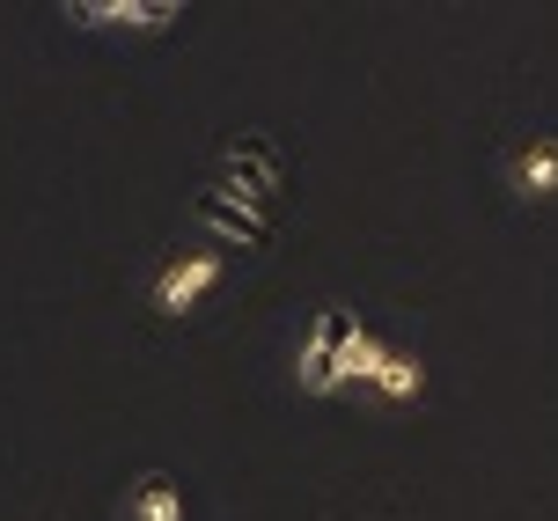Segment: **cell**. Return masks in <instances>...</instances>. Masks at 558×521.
Returning <instances> with one entry per match:
<instances>
[{
  "label": "cell",
  "mask_w": 558,
  "mask_h": 521,
  "mask_svg": "<svg viewBox=\"0 0 558 521\" xmlns=\"http://www.w3.org/2000/svg\"><path fill=\"white\" fill-rule=\"evenodd\" d=\"M345 338H353V316H345V308H316V324H308V338H302V367H294L308 397H331V389H345V375H338Z\"/></svg>",
  "instance_id": "1"
},
{
  "label": "cell",
  "mask_w": 558,
  "mask_h": 521,
  "mask_svg": "<svg viewBox=\"0 0 558 521\" xmlns=\"http://www.w3.org/2000/svg\"><path fill=\"white\" fill-rule=\"evenodd\" d=\"M221 272H228L221 250H184V257H169L162 279H155V316H184L206 287H221Z\"/></svg>",
  "instance_id": "2"
},
{
  "label": "cell",
  "mask_w": 558,
  "mask_h": 521,
  "mask_svg": "<svg viewBox=\"0 0 558 521\" xmlns=\"http://www.w3.org/2000/svg\"><path fill=\"white\" fill-rule=\"evenodd\" d=\"M507 192L551 206L558 198V133H530L522 147H507Z\"/></svg>",
  "instance_id": "3"
},
{
  "label": "cell",
  "mask_w": 558,
  "mask_h": 521,
  "mask_svg": "<svg viewBox=\"0 0 558 521\" xmlns=\"http://www.w3.org/2000/svg\"><path fill=\"white\" fill-rule=\"evenodd\" d=\"M74 23H125V29H169L184 8L177 0H74Z\"/></svg>",
  "instance_id": "4"
},
{
  "label": "cell",
  "mask_w": 558,
  "mask_h": 521,
  "mask_svg": "<svg viewBox=\"0 0 558 521\" xmlns=\"http://www.w3.org/2000/svg\"><path fill=\"white\" fill-rule=\"evenodd\" d=\"M125 521H184V485L162 477V470H147L133 485V499H125Z\"/></svg>",
  "instance_id": "5"
},
{
  "label": "cell",
  "mask_w": 558,
  "mask_h": 521,
  "mask_svg": "<svg viewBox=\"0 0 558 521\" xmlns=\"http://www.w3.org/2000/svg\"><path fill=\"white\" fill-rule=\"evenodd\" d=\"M383 360H390V346H383L375 330H361V324H353V338H345V360H338V375H345V383H361V389H375Z\"/></svg>",
  "instance_id": "6"
},
{
  "label": "cell",
  "mask_w": 558,
  "mask_h": 521,
  "mask_svg": "<svg viewBox=\"0 0 558 521\" xmlns=\"http://www.w3.org/2000/svg\"><path fill=\"white\" fill-rule=\"evenodd\" d=\"M418 389H426V367H418V353H397L383 360V375H375V397H390V404H412Z\"/></svg>",
  "instance_id": "7"
}]
</instances>
